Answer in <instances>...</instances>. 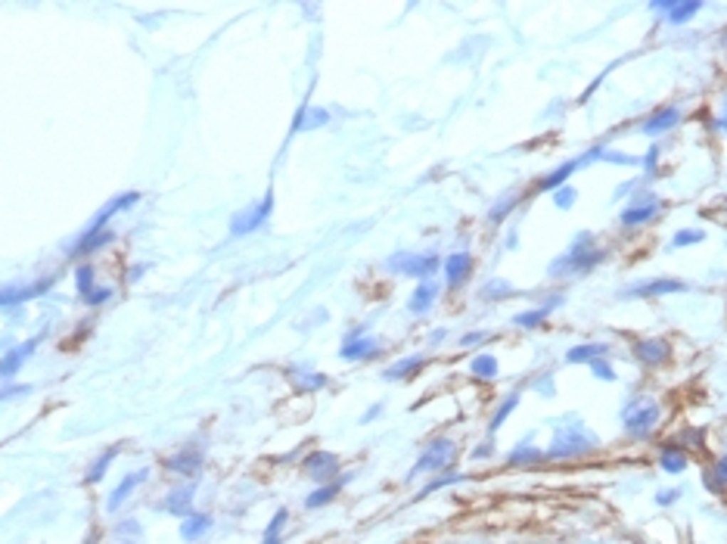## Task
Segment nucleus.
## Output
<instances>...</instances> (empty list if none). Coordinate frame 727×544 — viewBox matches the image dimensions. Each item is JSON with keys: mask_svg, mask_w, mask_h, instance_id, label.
Returning a JSON list of instances; mask_svg holds the SVG:
<instances>
[{"mask_svg": "<svg viewBox=\"0 0 727 544\" xmlns=\"http://www.w3.org/2000/svg\"><path fill=\"white\" fill-rule=\"evenodd\" d=\"M684 290H687V283H684V280L665 277V280H644V283L631 286L625 295H669V293H684Z\"/></svg>", "mask_w": 727, "mask_h": 544, "instance_id": "18", "label": "nucleus"}, {"mask_svg": "<svg viewBox=\"0 0 727 544\" xmlns=\"http://www.w3.org/2000/svg\"><path fill=\"white\" fill-rule=\"evenodd\" d=\"M454 441L451 439H435L429 448H426V451L420 454V461L414 464V470H410V479H414V476H420V473H432V470H441L444 464L451 461V457H454Z\"/></svg>", "mask_w": 727, "mask_h": 544, "instance_id": "6", "label": "nucleus"}, {"mask_svg": "<svg viewBox=\"0 0 727 544\" xmlns=\"http://www.w3.org/2000/svg\"><path fill=\"white\" fill-rule=\"evenodd\" d=\"M435 295H439V286H435L432 280H423V283L414 290V295H410V302H407L410 314H426V311L432 308Z\"/></svg>", "mask_w": 727, "mask_h": 544, "instance_id": "20", "label": "nucleus"}, {"mask_svg": "<svg viewBox=\"0 0 727 544\" xmlns=\"http://www.w3.org/2000/svg\"><path fill=\"white\" fill-rule=\"evenodd\" d=\"M423 364H426L423 355H410V358H401V361L392 364L386 373H382V380H407V377H414V373L420 370Z\"/></svg>", "mask_w": 727, "mask_h": 544, "instance_id": "23", "label": "nucleus"}, {"mask_svg": "<svg viewBox=\"0 0 727 544\" xmlns=\"http://www.w3.org/2000/svg\"><path fill=\"white\" fill-rule=\"evenodd\" d=\"M339 488H342V479L327 482V486H320L318 491H311V495L305 498V507H308V510H318V507H323V504H330V501L339 495Z\"/></svg>", "mask_w": 727, "mask_h": 544, "instance_id": "29", "label": "nucleus"}, {"mask_svg": "<svg viewBox=\"0 0 727 544\" xmlns=\"http://www.w3.org/2000/svg\"><path fill=\"white\" fill-rule=\"evenodd\" d=\"M451 482H460V476H441V479H435V482H429L423 491H420V498H426V495H432V491H439V488H444V486H451Z\"/></svg>", "mask_w": 727, "mask_h": 544, "instance_id": "40", "label": "nucleus"}, {"mask_svg": "<svg viewBox=\"0 0 727 544\" xmlns=\"http://www.w3.org/2000/svg\"><path fill=\"white\" fill-rule=\"evenodd\" d=\"M513 206H516V197H510L507 202H498V206L491 209V215H488V218L494 221V224H498V221H501L503 215H510V209H513Z\"/></svg>", "mask_w": 727, "mask_h": 544, "instance_id": "41", "label": "nucleus"}, {"mask_svg": "<svg viewBox=\"0 0 727 544\" xmlns=\"http://www.w3.org/2000/svg\"><path fill=\"white\" fill-rule=\"evenodd\" d=\"M656 420H659V407L656 402H631L625 407V432L634 439H644L653 432Z\"/></svg>", "mask_w": 727, "mask_h": 544, "instance_id": "5", "label": "nucleus"}, {"mask_svg": "<svg viewBox=\"0 0 727 544\" xmlns=\"http://www.w3.org/2000/svg\"><path fill=\"white\" fill-rule=\"evenodd\" d=\"M597 448V439L587 432L581 423H569V427H563L560 432H557V439H553V445H550V451H547V457H575V454H587V451H594Z\"/></svg>", "mask_w": 727, "mask_h": 544, "instance_id": "2", "label": "nucleus"}, {"mask_svg": "<svg viewBox=\"0 0 727 544\" xmlns=\"http://www.w3.org/2000/svg\"><path fill=\"white\" fill-rule=\"evenodd\" d=\"M109 295H113V290H109V286H100V290H93L90 295H84V302H88V305H103Z\"/></svg>", "mask_w": 727, "mask_h": 544, "instance_id": "43", "label": "nucleus"}, {"mask_svg": "<svg viewBox=\"0 0 727 544\" xmlns=\"http://www.w3.org/2000/svg\"><path fill=\"white\" fill-rule=\"evenodd\" d=\"M681 122V113L678 109H662V113H656L649 122L644 125V134H649V137H656V134H662V131H669V127H674Z\"/></svg>", "mask_w": 727, "mask_h": 544, "instance_id": "24", "label": "nucleus"}, {"mask_svg": "<svg viewBox=\"0 0 727 544\" xmlns=\"http://www.w3.org/2000/svg\"><path fill=\"white\" fill-rule=\"evenodd\" d=\"M34 348H38V339H28V342H22V345L10 348V352H6L4 358H0V380H13L16 373L22 370V364L34 355Z\"/></svg>", "mask_w": 727, "mask_h": 544, "instance_id": "11", "label": "nucleus"}, {"mask_svg": "<svg viewBox=\"0 0 727 544\" xmlns=\"http://www.w3.org/2000/svg\"><path fill=\"white\" fill-rule=\"evenodd\" d=\"M305 473L311 476V479H318V482H327V479H333V476L339 473V457L330 454V451L308 454L305 457Z\"/></svg>", "mask_w": 727, "mask_h": 544, "instance_id": "12", "label": "nucleus"}, {"mask_svg": "<svg viewBox=\"0 0 727 544\" xmlns=\"http://www.w3.org/2000/svg\"><path fill=\"white\" fill-rule=\"evenodd\" d=\"M202 461H205V454H202V448H196V445H187V448H181L177 454H171L168 461H165V466L171 473H177V476H199V470H202Z\"/></svg>", "mask_w": 727, "mask_h": 544, "instance_id": "10", "label": "nucleus"}, {"mask_svg": "<svg viewBox=\"0 0 727 544\" xmlns=\"http://www.w3.org/2000/svg\"><path fill=\"white\" fill-rule=\"evenodd\" d=\"M659 211V202H656V197L653 193H640V197L631 202V206L622 211V224H644V221H649Z\"/></svg>", "mask_w": 727, "mask_h": 544, "instance_id": "13", "label": "nucleus"}, {"mask_svg": "<svg viewBox=\"0 0 727 544\" xmlns=\"http://www.w3.org/2000/svg\"><path fill=\"white\" fill-rule=\"evenodd\" d=\"M581 165H585V162H581V159H572V162L560 165V168H557V172H553V174L541 177V190H557V187H560L563 181H566V177H569L572 172H575V168H581Z\"/></svg>", "mask_w": 727, "mask_h": 544, "instance_id": "31", "label": "nucleus"}, {"mask_svg": "<svg viewBox=\"0 0 727 544\" xmlns=\"http://www.w3.org/2000/svg\"><path fill=\"white\" fill-rule=\"evenodd\" d=\"M600 355H606V345L603 342H587V345H575L566 352V361L569 364H581V361H597Z\"/></svg>", "mask_w": 727, "mask_h": 544, "instance_id": "28", "label": "nucleus"}, {"mask_svg": "<svg viewBox=\"0 0 727 544\" xmlns=\"http://www.w3.org/2000/svg\"><path fill=\"white\" fill-rule=\"evenodd\" d=\"M330 122V113L327 109H318V106H302L293 122V131H311V127H320Z\"/></svg>", "mask_w": 727, "mask_h": 544, "instance_id": "21", "label": "nucleus"}, {"mask_svg": "<svg viewBox=\"0 0 727 544\" xmlns=\"http://www.w3.org/2000/svg\"><path fill=\"white\" fill-rule=\"evenodd\" d=\"M118 454H122V445H113V448H106V451H103V454L97 457V461L90 464V470H88V476H84V479H88V482H100L103 476H106V470H109V466H113V461H115Z\"/></svg>", "mask_w": 727, "mask_h": 544, "instance_id": "27", "label": "nucleus"}, {"mask_svg": "<svg viewBox=\"0 0 727 544\" xmlns=\"http://www.w3.org/2000/svg\"><path fill=\"white\" fill-rule=\"evenodd\" d=\"M147 479H150V470H137V473H127L125 479H122V482H118V486L113 488V495H109V501H106V510H109V513H115V510L122 507L127 498H131V491H134L137 486H140V482H147Z\"/></svg>", "mask_w": 727, "mask_h": 544, "instance_id": "15", "label": "nucleus"}, {"mask_svg": "<svg viewBox=\"0 0 727 544\" xmlns=\"http://www.w3.org/2000/svg\"><path fill=\"white\" fill-rule=\"evenodd\" d=\"M656 156H659V147H653V150L647 152V168H649V172L656 168Z\"/></svg>", "mask_w": 727, "mask_h": 544, "instance_id": "50", "label": "nucleus"}, {"mask_svg": "<svg viewBox=\"0 0 727 544\" xmlns=\"http://www.w3.org/2000/svg\"><path fill=\"white\" fill-rule=\"evenodd\" d=\"M168 510V513H174V516H187V513H193V488H174L171 495L165 498V504H162Z\"/></svg>", "mask_w": 727, "mask_h": 544, "instance_id": "25", "label": "nucleus"}, {"mask_svg": "<svg viewBox=\"0 0 727 544\" xmlns=\"http://www.w3.org/2000/svg\"><path fill=\"white\" fill-rule=\"evenodd\" d=\"M113 240H115V234L109 231V227H106V231H84L78 236V243L66 249V255H72V258H78V255H90V252L103 249V246H109Z\"/></svg>", "mask_w": 727, "mask_h": 544, "instance_id": "14", "label": "nucleus"}, {"mask_svg": "<svg viewBox=\"0 0 727 544\" xmlns=\"http://www.w3.org/2000/svg\"><path fill=\"white\" fill-rule=\"evenodd\" d=\"M469 271H473V255L469 252H451L444 258V280H448V286H460L469 277Z\"/></svg>", "mask_w": 727, "mask_h": 544, "instance_id": "16", "label": "nucleus"}, {"mask_svg": "<svg viewBox=\"0 0 727 544\" xmlns=\"http://www.w3.org/2000/svg\"><path fill=\"white\" fill-rule=\"evenodd\" d=\"M510 293H513V286L507 283V280H491V283H485V290H482L485 299H503V295H510Z\"/></svg>", "mask_w": 727, "mask_h": 544, "instance_id": "37", "label": "nucleus"}, {"mask_svg": "<svg viewBox=\"0 0 727 544\" xmlns=\"http://www.w3.org/2000/svg\"><path fill=\"white\" fill-rule=\"evenodd\" d=\"M137 202H140V193H118V197H113L106 202V206H103L97 215L90 218V224H88V231H106L109 227V218H115L118 211H127V209H134Z\"/></svg>", "mask_w": 727, "mask_h": 544, "instance_id": "8", "label": "nucleus"}, {"mask_svg": "<svg viewBox=\"0 0 727 544\" xmlns=\"http://www.w3.org/2000/svg\"><path fill=\"white\" fill-rule=\"evenodd\" d=\"M699 13V4H694V0H690V4H681V0H674L671 4V10H669V22L671 25H684L690 19V16H696Z\"/></svg>", "mask_w": 727, "mask_h": 544, "instance_id": "33", "label": "nucleus"}, {"mask_svg": "<svg viewBox=\"0 0 727 544\" xmlns=\"http://www.w3.org/2000/svg\"><path fill=\"white\" fill-rule=\"evenodd\" d=\"M597 261H603V249L591 246V236L585 234L566 255H560V258L553 261V265H550V274H569V271H578V274H585V271H591Z\"/></svg>", "mask_w": 727, "mask_h": 544, "instance_id": "1", "label": "nucleus"}, {"mask_svg": "<svg viewBox=\"0 0 727 544\" xmlns=\"http://www.w3.org/2000/svg\"><path fill=\"white\" fill-rule=\"evenodd\" d=\"M516 404H519V395H510L507 402H503V404L498 407V411H494V417H491V423H488V429H491V432H498V429L503 427V420L510 417V411H513Z\"/></svg>", "mask_w": 727, "mask_h": 544, "instance_id": "35", "label": "nucleus"}, {"mask_svg": "<svg viewBox=\"0 0 727 544\" xmlns=\"http://www.w3.org/2000/svg\"><path fill=\"white\" fill-rule=\"evenodd\" d=\"M271 211H273V193L268 190L264 197L258 199V202H252L249 209H243V211H236L234 218H230V234L234 236H246V234H255L258 227H264V221L271 218Z\"/></svg>", "mask_w": 727, "mask_h": 544, "instance_id": "3", "label": "nucleus"}, {"mask_svg": "<svg viewBox=\"0 0 727 544\" xmlns=\"http://www.w3.org/2000/svg\"><path fill=\"white\" fill-rule=\"evenodd\" d=\"M591 367H594V377H597V380H606V382H612V380H615V370H612L606 361L597 358V361L591 364Z\"/></svg>", "mask_w": 727, "mask_h": 544, "instance_id": "39", "label": "nucleus"}, {"mask_svg": "<svg viewBox=\"0 0 727 544\" xmlns=\"http://www.w3.org/2000/svg\"><path fill=\"white\" fill-rule=\"evenodd\" d=\"M547 314H550V305H544V308H535V311H523V314H516V324H519V327H538V324H544Z\"/></svg>", "mask_w": 727, "mask_h": 544, "instance_id": "36", "label": "nucleus"}, {"mask_svg": "<svg viewBox=\"0 0 727 544\" xmlns=\"http://www.w3.org/2000/svg\"><path fill=\"white\" fill-rule=\"evenodd\" d=\"M469 370L482 380H494L498 377V358H494V355H478V358H473V364H469Z\"/></svg>", "mask_w": 727, "mask_h": 544, "instance_id": "32", "label": "nucleus"}, {"mask_svg": "<svg viewBox=\"0 0 727 544\" xmlns=\"http://www.w3.org/2000/svg\"><path fill=\"white\" fill-rule=\"evenodd\" d=\"M678 498H681V491H662L659 504H671V501H678Z\"/></svg>", "mask_w": 727, "mask_h": 544, "instance_id": "49", "label": "nucleus"}, {"mask_svg": "<svg viewBox=\"0 0 727 544\" xmlns=\"http://www.w3.org/2000/svg\"><path fill=\"white\" fill-rule=\"evenodd\" d=\"M50 286H53V277L34 280V283H25V286H6V290H0V308H13V305L31 302V299H38V295H44Z\"/></svg>", "mask_w": 727, "mask_h": 544, "instance_id": "7", "label": "nucleus"}, {"mask_svg": "<svg viewBox=\"0 0 727 544\" xmlns=\"http://www.w3.org/2000/svg\"><path fill=\"white\" fill-rule=\"evenodd\" d=\"M541 457H544L541 451H535V448L528 445V441H523V445H519L516 451L510 454V464H523V461H541Z\"/></svg>", "mask_w": 727, "mask_h": 544, "instance_id": "38", "label": "nucleus"}, {"mask_svg": "<svg viewBox=\"0 0 727 544\" xmlns=\"http://www.w3.org/2000/svg\"><path fill=\"white\" fill-rule=\"evenodd\" d=\"M703 231H681L678 236H674V246H690V243H699L703 240Z\"/></svg>", "mask_w": 727, "mask_h": 544, "instance_id": "42", "label": "nucleus"}, {"mask_svg": "<svg viewBox=\"0 0 727 544\" xmlns=\"http://www.w3.org/2000/svg\"><path fill=\"white\" fill-rule=\"evenodd\" d=\"M31 392V386H6V389H0V398H13V395H28Z\"/></svg>", "mask_w": 727, "mask_h": 544, "instance_id": "46", "label": "nucleus"}, {"mask_svg": "<svg viewBox=\"0 0 727 544\" xmlns=\"http://www.w3.org/2000/svg\"><path fill=\"white\" fill-rule=\"evenodd\" d=\"M485 339H488V333H482V330H473V333H466L464 339H460V345L469 348V345H476V342H485Z\"/></svg>", "mask_w": 727, "mask_h": 544, "instance_id": "45", "label": "nucleus"}, {"mask_svg": "<svg viewBox=\"0 0 727 544\" xmlns=\"http://www.w3.org/2000/svg\"><path fill=\"white\" fill-rule=\"evenodd\" d=\"M118 532H127V535H137V532H140V523H134V520H127V523H122V525H118Z\"/></svg>", "mask_w": 727, "mask_h": 544, "instance_id": "47", "label": "nucleus"}, {"mask_svg": "<svg viewBox=\"0 0 727 544\" xmlns=\"http://www.w3.org/2000/svg\"><path fill=\"white\" fill-rule=\"evenodd\" d=\"M553 199H557V206H560V209H569L572 202H575V190H569V187H563V190H560V193H557V197H553Z\"/></svg>", "mask_w": 727, "mask_h": 544, "instance_id": "44", "label": "nucleus"}, {"mask_svg": "<svg viewBox=\"0 0 727 544\" xmlns=\"http://www.w3.org/2000/svg\"><path fill=\"white\" fill-rule=\"evenodd\" d=\"M339 355L345 361H367V358H376V355H380V342L370 339V336H364V330H355V333L345 339V345L339 348Z\"/></svg>", "mask_w": 727, "mask_h": 544, "instance_id": "9", "label": "nucleus"}, {"mask_svg": "<svg viewBox=\"0 0 727 544\" xmlns=\"http://www.w3.org/2000/svg\"><path fill=\"white\" fill-rule=\"evenodd\" d=\"M75 290H78V295H90L97 286H93V268L90 265H81L78 271H75Z\"/></svg>", "mask_w": 727, "mask_h": 544, "instance_id": "34", "label": "nucleus"}, {"mask_svg": "<svg viewBox=\"0 0 727 544\" xmlns=\"http://www.w3.org/2000/svg\"><path fill=\"white\" fill-rule=\"evenodd\" d=\"M289 380H293V386L298 389V392H318V389L327 386V377H323V373L302 370V367L289 370Z\"/></svg>", "mask_w": 727, "mask_h": 544, "instance_id": "22", "label": "nucleus"}, {"mask_svg": "<svg viewBox=\"0 0 727 544\" xmlns=\"http://www.w3.org/2000/svg\"><path fill=\"white\" fill-rule=\"evenodd\" d=\"M662 470L665 473H681V470H687V451H684L681 445H674V441H669V445L662 448Z\"/></svg>", "mask_w": 727, "mask_h": 544, "instance_id": "26", "label": "nucleus"}, {"mask_svg": "<svg viewBox=\"0 0 727 544\" xmlns=\"http://www.w3.org/2000/svg\"><path fill=\"white\" fill-rule=\"evenodd\" d=\"M380 414H382V404H373V407H370V411H367V414H364V417H361V423H370L373 417H380Z\"/></svg>", "mask_w": 727, "mask_h": 544, "instance_id": "48", "label": "nucleus"}, {"mask_svg": "<svg viewBox=\"0 0 727 544\" xmlns=\"http://www.w3.org/2000/svg\"><path fill=\"white\" fill-rule=\"evenodd\" d=\"M286 523H289V510H283V507H280L277 513H273L271 525H268V529H264V538H261V544H280V541H283V529H286Z\"/></svg>", "mask_w": 727, "mask_h": 544, "instance_id": "30", "label": "nucleus"}, {"mask_svg": "<svg viewBox=\"0 0 727 544\" xmlns=\"http://www.w3.org/2000/svg\"><path fill=\"white\" fill-rule=\"evenodd\" d=\"M386 268L392 274H407V277H420L429 280L439 271V255H417V252H395L386 261Z\"/></svg>", "mask_w": 727, "mask_h": 544, "instance_id": "4", "label": "nucleus"}, {"mask_svg": "<svg viewBox=\"0 0 727 544\" xmlns=\"http://www.w3.org/2000/svg\"><path fill=\"white\" fill-rule=\"evenodd\" d=\"M634 355L640 358V364H647V367H659L662 361H669L671 348L662 342V339H647V342H637L634 345Z\"/></svg>", "mask_w": 727, "mask_h": 544, "instance_id": "19", "label": "nucleus"}, {"mask_svg": "<svg viewBox=\"0 0 727 544\" xmlns=\"http://www.w3.org/2000/svg\"><path fill=\"white\" fill-rule=\"evenodd\" d=\"M211 525H215V520H211L209 513H187L181 520V538L196 544V541H202L205 535L211 532Z\"/></svg>", "mask_w": 727, "mask_h": 544, "instance_id": "17", "label": "nucleus"}]
</instances>
